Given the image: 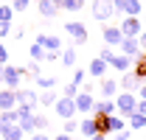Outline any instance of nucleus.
Returning <instances> with one entry per match:
<instances>
[{
  "mask_svg": "<svg viewBox=\"0 0 146 140\" xmlns=\"http://www.w3.org/2000/svg\"><path fill=\"white\" fill-rule=\"evenodd\" d=\"M115 112L129 118L132 112H138V95L135 92H118L115 95Z\"/></svg>",
  "mask_w": 146,
  "mask_h": 140,
  "instance_id": "1",
  "label": "nucleus"
},
{
  "mask_svg": "<svg viewBox=\"0 0 146 140\" xmlns=\"http://www.w3.org/2000/svg\"><path fill=\"white\" fill-rule=\"evenodd\" d=\"M65 34L70 36L76 45H84V42L90 39V31H87V25H84V22H79V20H73V22H65Z\"/></svg>",
  "mask_w": 146,
  "mask_h": 140,
  "instance_id": "2",
  "label": "nucleus"
},
{
  "mask_svg": "<svg viewBox=\"0 0 146 140\" xmlns=\"http://www.w3.org/2000/svg\"><path fill=\"white\" fill-rule=\"evenodd\" d=\"M20 81H23V67H17V65H3V87L9 90H20Z\"/></svg>",
  "mask_w": 146,
  "mask_h": 140,
  "instance_id": "3",
  "label": "nucleus"
},
{
  "mask_svg": "<svg viewBox=\"0 0 146 140\" xmlns=\"http://www.w3.org/2000/svg\"><path fill=\"white\" fill-rule=\"evenodd\" d=\"M90 14L98 22H107L112 14H115V9H112V0H93L90 3Z\"/></svg>",
  "mask_w": 146,
  "mask_h": 140,
  "instance_id": "4",
  "label": "nucleus"
},
{
  "mask_svg": "<svg viewBox=\"0 0 146 140\" xmlns=\"http://www.w3.org/2000/svg\"><path fill=\"white\" fill-rule=\"evenodd\" d=\"M115 11H124L127 17H141L143 14V3L141 0H112Z\"/></svg>",
  "mask_w": 146,
  "mask_h": 140,
  "instance_id": "5",
  "label": "nucleus"
},
{
  "mask_svg": "<svg viewBox=\"0 0 146 140\" xmlns=\"http://www.w3.org/2000/svg\"><path fill=\"white\" fill-rule=\"evenodd\" d=\"M54 112L62 118V121H68V118H76V104H73V98H65V95H59L54 104Z\"/></svg>",
  "mask_w": 146,
  "mask_h": 140,
  "instance_id": "6",
  "label": "nucleus"
},
{
  "mask_svg": "<svg viewBox=\"0 0 146 140\" xmlns=\"http://www.w3.org/2000/svg\"><path fill=\"white\" fill-rule=\"evenodd\" d=\"M73 104H76V115H90L96 106V98H93V92H79L73 98Z\"/></svg>",
  "mask_w": 146,
  "mask_h": 140,
  "instance_id": "7",
  "label": "nucleus"
},
{
  "mask_svg": "<svg viewBox=\"0 0 146 140\" xmlns=\"http://www.w3.org/2000/svg\"><path fill=\"white\" fill-rule=\"evenodd\" d=\"M34 42H36V45H42L45 51H56V53L65 48V45H62V36H56V34H39Z\"/></svg>",
  "mask_w": 146,
  "mask_h": 140,
  "instance_id": "8",
  "label": "nucleus"
},
{
  "mask_svg": "<svg viewBox=\"0 0 146 140\" xmlns=\"http://www.w3.org/2000/svg\"><path fill=\"white\" fill-rule=\"evenodd\" d=\"M101 36H104V45H110V48H118L121 39H124V34H121L118 25H104L101 28Z\"/></svg>",
  "mask_w": 146,
  "mask_h": 140,
  "instance_id": "9",
  "label": "nucleus"
},
{
  "mask_svg": "<svg viewBox=\"0 0 146 140\" xmlns=\"http://www.w3.org/2000/svg\"><path fill=\"white\" fill-rule=\"evenodd\" d=\"M118 28H121L124 36H138L143 31V22H141V17H124V22H121Z\"/></svg>",
  "mask_w": 146,
  "mask_h": 140,
  "instance_id": "10",
  "label": "nucleus"
},
{
  "mask_svg": "<svg viewBox=\"0 0 146 140\" xmlns=\"http://www.w3.org/2000/svg\"><path fill=\"white\" fill-rule=\"evenodd\" d=\"M14 95H17V104L20 106H28V109H36V95L39 92H34V90H28V87H23V90H14Z\"/></svg>",
  "mask_w": 146,
  "mask_h": 140,
  "instance_id": "11",
  "label": "nucleus"
},
{
  "mask_svg": "<svg viewBox=\"0 0 146 140\" xmlns=\"http://www.w3.org/2000/svg\"><path fill=\"white\" fill-rule=\"evenodd\" d=\"M141 84H143V79H138L132 70H127V73L121 76V81H118V87L124 90V92H135V90L141 87Z\"/></svg>",
  "mask_w": 146,
  "mask_h": 140,
  "instance_id": "12",
  "label": "nucleus"
},
{
  "mask_svg": "<svg viewBox=\"0 0 146 140\" xmlns=\"http://www.w3.org/2000/svg\"><path fill=\"white\" fill-rule=\"evenodd\" d=\"M118 48H121V53H124V56H129V59H135V56L141 53V45H138V36H124Z\"/></svg>",
  "mask_w": 146,
  "mask_h": 140,
  "instance_id": "13",
  "label": "nucleus"
},
{
  "mask_svg": "<svg viewBox=\"0 0 146 140\" xmlns=\"http://www.w3.org/2000/svg\"><path fill=\"white\" fill-rule=\"evenodd\" d=\"M118 81L115 79H101V84H98V92H101V98H115L118 95Z\"/></svg>",
  "mask_w": 146,
  "mask_h": 140,
  "instance_id": "14",
  "label": "nucleus"
},
{
  "mask_svg": "<svg viewBox=\"0 0 146 140\" xmlns=\"http://www.w3.org/2000/svg\"><path fill=\"white\" fill-rule=\"evenodd\" d=\"M90 79H104V76H107V70H110V65L107 62H104V59H98V56H96V59H90Z\"/></svg>",
  "mask_w": 146,
  "mask_h": 140,
  "instance_id": "15",
  "label": "nucleus"
},
{
  "mask_svg": "<svg viewBox=\"0 0 146 140\" xmlns=\"http://www.w3.org/2000/svg\"><path fill=\"white\" fill-rule=\"evenodd\" d=\"M112 70H121V73H127L129 67H132V59L129 56H124V53H112V59L107 62Z\"/></svg>",
  "mask_w": 146,
  "mask_h": 140,
  "instance_id": "16",
  "label": "nucleus"
},
{
  "mask_svg": "<svg viewBox=\"0 0 146 140\" xmlns=\"http://www.w3.org/2000/svg\"><path fill=\"white\" fill-rule=\"evenodd\" d=\"M17 106V95H14V90H0V112H6V109H14Z\"/></svg>",
  "mask_w": 146,
  "mask_h": 140,
  "instance_id": "17",
  "label": "nucleus"
},
{
  "mask_svg": "<svg viewBox=\"0 0 146 140\" xmlns=\"http://www.w3.org/2000/svg\"><path fill=\"white\" fill-rule=\"evenodd\" d=\"M115 112V98H101L93 106V115H112Z\"/></svg>",
  "mask_w": 146,
  "mask_h": 140,
  "instance_id": "18",
  "label": "nucleus"
},
{
  "mask_svg": "<svg viewBox=\"0 0 146 140\" xmlns=\"http://www.w3.org/2000/svg\"><path fill=\"white\" fill-rule=\"evenodd\" d=\"M93 123H96V135H112V129H110V115H93Z\"/></svg>",
  "mask_w": 146,
  "mask_h": 140,
  "instance_id": "19",
  "label": "nucleus"
},
{
  "mask_svg": "<svg viewBox=\"0 0 146 140\" xmlns=\"http://www.w3.org/2000/svg\"><path fill=\"white\" fill-rule=\"evenodd\" d=\"M79 135H82L84 140L96 135V123H93V115H87V118H82V121H79Z\"/></svg>",
  "mask_w": 146,
  "mask_h": 140,
  "instance_id": "20",
  "label": "nucleus"
},
{
  "mask_svg": "<svg viewBox=\"0 0 146 140\" xmlns=\"http://www.w3.org/2000/svg\"><path fill=\"white\" fill-rule=\"evenodd\" d=\"M59 11H82L84 9V0H54Z\"/></svg>",
  "mask_w": 146,
  "mask_h": 140,
  "instance_id": "21",
  "label": "nucleus"
},
{
  "mask_svg": "<svg viewBox=\"0 0 146 140\" xmlns=\"http://www.w3.org/2000/svg\"><path fill=\"white\" fill-rule=\"evenodd\" d=\"M132 62H135V70H132V73H135L138 79H143V81H146V53L141 51L135 59H132Z\"/></svg>",
  "mask_w": 146,
  "mask_h": 140,
  "instance_id": "22",
  "label": "nucleus"
},
{
  "mask_svg": "<svg viewBox=\"0 0 146 140\" xmlns=\"http://www.w3.org/2000/svg\"><path fill=\"white\" fill-rule=\"evenodd\" d=\"M59 62H62L65 67H76V48H62Z\"/></svg>",
  "mask_w": 146,
  "mask_h": 140,
  "instance_id": "23",
  "label": "nucleus"
},
{
  "mask_svg": "<svg viewBox=\"0 0 146 140\" xmlns=\"http://www.w3.org/2000/svg\"><path fill=\"white\" fill-rule=\"evenodd\" d=\"M127 121H129V129H132V132H141V129H146V115H141V112H132Z\"/></svg>",
  "mask_w": 146,
  "mask_h": 140,
  "instance_id": "24",
  "label": "nucleus"
},
{
  "mask_svg": "<svg viewBox=\"0 0 146 140\" xmlns=\"http://www.w3.org/2000/svg\"><path fill=\"white\" fill-rule=\"evenodd\" d=\"M36 9H39V14H42V17H54L56 11H59L54 0H39V3H36Z\"/></svg>",
  "mask_w": 146,
  "mask_h": 140,
  "instance_id": "25",
  "label": "nucleus"
},
{
  "mask_svg": "<svg viewBox=\"0 0 146 140\" xmlns=\"http://www.w3.org/2000/svg\"><path fill=\"white\" fill-rule=\"evenodd\" d=\"M56 98H59L56 92H51V90H45V92H39V95H36V104L48 109V106H54V104H56Z\"/></svg>",
  "mask_w": 146,
  "mask_h": 140,
  "instance_id": "26",
  "label": "nucleus"
},
{
  "mask_svg": "<svg viewBox=\"0 0 146 140\" xmlns=\"http://www.w3.org/2000/svg\"><path fill=\"white\" fill-rule=\"evenodd\" d=\"M23 76H28V79H36V76H42V67H39V62H28L25 67H23Z\"/></svg>",
  "mask_w": 146,
  "mask_h": 140,
  "instance_id": "27",
  "label": "nucleus"
},
{
  "mask_svg": "<svg viewBox=\"0 0 146 140\" xmlns=\"http://www.w3.org/2000/svg\"><path fill=\"white\" fill-rule=\"evenodd\" d=\"M34 81H36V87H42V90H54L56 87V76H36Z\"/></svg>",
  "mask_w": 146,
  "mask_h": 140,
  "instance_id": "28",
  "label": "nucleus"
},
{
  "mask_svg": "<svg viewBox=\"0 0 146 140\" xmlns=\"http://www.w3.org/2000/svg\"><path fill=\"white\" fill-rule=\"evenodd\" d=\"M0 137H3V140H23V129H20L17 123H14V126H9V129H6Z\"/></svg>",
  "mask_w": 146,
  "mask_h": 140,
  "instance_id": "29",
  "label": "nucleus"
},
{
  "mask_svg": "<svg viewBox=\"0 0 146 140\" xmlns=\"http://www.w3.org/2000/svg\"><path fill=\"white\" fill-rule=\"evenodd\" d=\"M14 20V9L9 3H0V22H11Z\"/></svg>",
  "mask_w": 146,
  "mask_h": 140,
  "instance_id": "30",
  "label": "nucleus"
},
{
  "mask_svg": "<svg viewBox=\"0 0 146 140\" xmlns=\"http://www.w3.org/2000/svg\"><path fill=\"white\" fill-rule=\"evenodd\" d=\"M28 56H31V59H34V62H42V59H45V48H42V45H31V48H28Z\"/></svg>",
  "mask_w": 146,
  "mask_h": 140,
  "instance_id": "31",
  "label": "nucleus"
},
{
  "mask_svg": "<svg viewBox=\"0 0 146 140\" xmlns=\"http://www.w3.org/2000/svg\"><path fill=\"white\" fill-rule=\"evenodd\" d=\"M76 87H82L84 81H87V70H82V67H73V79H70Z\"/></svg>",
  "mask_w": 146,
  "mask_h": 140,
  "instance_id": "32",
  "label": "nucleus"
},
{
  "mask_svg": "<svg viewBox=\"0 0 146 140\" xmlns=\"http://www.w3.org/2000/svg\"><path fill=\"white\" fill-rule=\"evenodd\" d=\"M62 132H65V135H79V121H76V118H68L65 126H62Z\"/></svg>",
  "mask_w": 146,
  "mask_h": 140,
  "instance_id": "33",
  "label": "nucleus"
},
{
  "mask_svg": "<svg viewBox=\"0 0 146 140\" xmlns=\"http://www.w3.org/2000/svg\"><path fill=\"white\" fill-rule=\"evenodd\" d=\"M34 132H48V118L45 115H34Z\"/></svg>",
  "mask_w": 146,
  "mask_h": 140,
  "instance_id": "34",
  "label": "nucleus"
},
{
  "mask_svg": "<svg viewBox=\"0 0 146 140\" xmlns=\"http://www.w3.org/2000/svg\"><path fill=\"white\" fill-rule=\"evenodd\" d=\"M110 129H112V132H121V129H127L124 118H115V115H110Z\"/></svg>",
  "mask_w": 146,
  "mask_h": 140,
  "instance_id": "35",
  "label": "nucleus"
},
{
  "mask_svg": "<svg viewBox=\"0 0 146 140\" xmlns=\"http://www.w3.org/2000/svg\"><path fill=\"white\" fill-rule=\"evenodd\" d=\"M62 95H65V98H76V95H79V87H76V84H65V90H62Z\"/></svg>",
  "mask_w": 146,
  "mask_h": 140,
  "instance_id": "36",
  "label": "nucleus"
},
{
  "mask_svg": "<svg viewBox=\"0 0 146 140\" xmlns=\"http://www.w3.org/2000/svg\"><path fill=\"white\" fill-rule=\"evenodd\" d=\"M112 53H115V48H110V45H104V48L98 51V59H104V62H110V59H112Z\"/></svg>",
  "mask_w": 146,
  "mask_h": 140,
  "instance_id": "37",
  "label": "nucleus"
},
{
  "mask_svg": "<svg viewBox=\"0 0 146 140\" xmlns=\"http://www.w3.org/2000/svg\"><path fill=\"white\" fill-rule=\"evenodd\" d=\"M28 6H31V0H11V9L14 11H25Z\"/></svg>",
  "mask_w": 146,
  "mask_h": 140,
  "instance_id": "38",
  "label": "nucleus"
},
{
  "mask_svg": "<svg viewBox=\"0 0 146 140\" xmlns=\"http://www.w3.org/2000/svg\"><path fill=\"white\" fill-rule=\"evenodd\" d=\"M11 36V22H0V39Z\"/></svg>",
  "mask_w": 146,
  "mask_h": 140,
  "instance_id": "39",
  "label": "nucleus"
},
{
  "mask_svg": "<svg viewBox=\"0 0 146 140\" xmlns=\"http://www.w3.org/2000/svg\"><path fill=\"white\" fill-rule=\"evenodd\" d=\"M115 135V140H129L132 137V129H121V132H112Z\"/></svg>",
  "mask_w": 146,
  "mask_h": 140,
  "instance_id": "40",
  "label": "nucleus"
},
{
  "mask_svg": "<svg viewBox=\"0 0 146 140\" xmlns=\"http://www.w3.org/2000/svg\"><path fill=\"white\" fill-rule=\"evenodd\" d=\"M0 65H9V48L0 42Z\"/></svg>",
  "mask_w": 146,
  "mask_h": 140,
  "instance_id": "41",
  "label": "nucleus"
},
{
  "mask_svg": "<svg viewBox=\"0 0 146 140\" xmlns=\"http://www.w3.org/2000/svg\"><path fill=\"white\" fill-rule=\"evenodd\" d=\"M135 95H138V101H146V81H143L138 90H135Z\"/></svg>",
  "mask_w": 146,
  "mask_h": 140,
  "instance_id": "42",
  "label": "nucleus"
},
{
  "mask_svg": "<svg viewBox=\"0 0 146 140\" xmlns=\"http://www.w3.org/2000/svg\"><path fill=\"white\" fill-rule=\"evenodd\" d=\"M138 45H141V51L146 53V28L141 31V34H138Z\"/></svg>",
  "mask_w": 146,
  "mask_h": 140,
  "instance_id": "43",
  "label": "nucleus"
},
{
  "mask_svg": "<svg viewBox=\"0 0 146 140\" xmlns=\"http://www.w3.org/2000/svg\"><path fill=\"white\" fill-rule=\"evenodd\" d=\"M31 140H51L45 132H31Z\"/></svg>",
  "mask_w": 146,
  "mask_h": 140,
  "instance_id": "44",
  "label": "nucleus"
},
{
  "mask_svg": "<svg viewBox=\"0 0 146 140\" xmlns=\"http://www.w3.org/2000/svg\"><path fill=\"white\" fill-rule=\"evenodd\" d=\"M51 140H73V135H65V132H59V135H54Z\"/></svg>",
  "mask_w": 146,
  "mask_h": 140,
  "instance_id": "45",
  "label": "nucleus"
},
{
  "mask_svg": "<svg viewBox=\"0 0 146 140\" xmlns=\"http://www.w3.org/2000/svg\"><path fill=\"white\" fill-rule=\"evenodd\" d=\"M23 34H25L23 28H11V36H14V39H23Z\"/></svg>",
  "mask_w": 146,
  "mask_h": 140,
  "instance_id": "46",
  "label": "nucleus"
},
{
  "mask_svg": "<svg viewBox=\"0 0 146 140\" xmlns=\"http://www.w3.org/2000/svg\"><path fill=\"white\" fill-rule=\"evenodd\" d=\"M138 112H141V115H146V101H138Z\"/></svg>",
  "mask_w": 146,
  "mask_h": 140,
  "instance_id": "47",
  "label": "nucleus"
},
{
  "mask_svg": "<svg viewBox=\"0 0 146 140\" xmlns=\"http://www.w3.org/2000/svg\"><path fill=\"white\" fill-rule=\"evenodd\" d=\"M87 140H107L104 135H93V137H87Z\"/></svg>",
  "mask_w": 146,
  "mask_h": 140,
  "instance_id": "48",
  "label": "nucleus"
},
{
  "mask_svg": "<svg viewBox=\"0 0 146 140\" xmlns=\"http://www.w3.org/2000/svg\"><path fill=\"white\" fill-rule=\"evenodd\" d=\"M0 84H3V65H0Z\"/></svg>",
  "mask_w": 146,
  "mask_h": 140,
  "instance_id": "49",
  "label": "nucleus"
},
{
  "mask_svg": "<svg viewBox=\"0 0 146 140\" xmlns=\"http://www.w3.org/2000/svg\"><path fill=\"white\" fill-rule=\"evenodd\" d=\"M141 22H143V28H146V14H143V17H141Z\"/></svg>",
  "mask_w": 146,
  "mask_h": 140,
  "instance_id": "50",
  "label": "nucleus"
},
{
  "mask_svg": "<svg viewBox=\"0 0 146 140\" xmlns=\"http://www.w3.org/2000/svg\"><path fill=\"white\" fill-rule=\"evenodd\" d=\"M0 3H11V0H0Z\"/></svg>",
  "mask_w": 146,
  "mask_h": 140,
  "instance_id": "51",
  "label": "nucleus"
},
{
  "mask_svg": "<svg viewBox=\"0 0 146 140\" xmlns=\"http://www.w3.org/2000/svg\"><path fill=\"white\" fill-rule=\"evenodd\" d=\"M73 140H84V137H73Z\"/></svg>",
  "mask_w": 146,
  "mask_h": 140,
  "instance_id": "52",
  "label": "nucleus"
}]
</instances>
